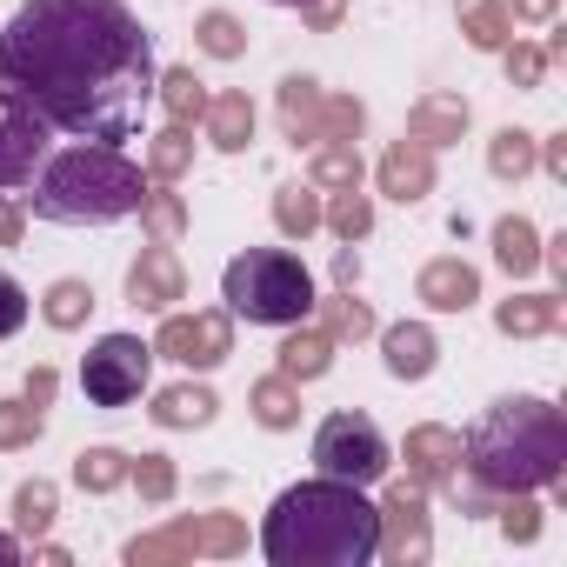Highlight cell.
Wrapping results in <instances>:
<instances>
[{
	"instance_id": "obj_4",
	"label": "cell",
	"mask_w": 567,
	"mask_h": 567,
	"mask_svg": "<svg viewBox=\"0 0 567 567\" xmlns=\"http://www.w3.org/2000/svg\"><path fill=\"white\" fill-rule=\"evenodd\" d=\"M34 214L54 227H114L127 214H141L147 200V174L141 161H127V147H101V141H68L48 147V161L28 181Z\"/></svg>"
},
{
	"instance_id": "obj_1",
	"label": "cell",
	"mask_w": 567,
	"mask_h": 567,
	"mask_svg": "<svg viewBox=\"0 0 567 567\" xmlns=\"http://www.w3.org/2000/svg\"><path fill=\"white\" fill-rule=\"evenodd\" d=\"M0 81L54 134L127 147L154 121L161 61L127 0H21L0 28Z\"/></svg>"
},
{
	"instance_id": "obj_10",
	"label": "cell",
	"mask_w": 567,
	"mask_h": 567,
	"mask_svg": "<svg viewBox=\"0 0 567 567\" xmlns=\"http://www.w3.org/2000/svg\"><path fill=\"white\" fill-rule=\"evenodd\" d=\"M14 560H21V547H14L8 534H0V567H14Z\"/></svg>"
},
{
	"instance_id": "obj_3",
	"label": "cell",
	"mask_w": 567,
	"mask_h": 567,
	"mask_svg": "<svg viewBox=\"0 0 567 567\" xmlns=\"http://www.w3.org/2000/svg\"><path fill=\"white\" fill-rule=\"evenodd\" d=\"M467 467L494 494H540L567 474V414L540 394H507L467 427Z\"/></svg>"
},
{
	"instance_id": "obj_8",
	"label": "cell",
	"mask_w": 567,
	"mask_h": 567,
	"mask_svg": "<svg viewBox=\"0 0 567 567\" xmlns=\"http://www.w3.org/2000/svg\"><path fill=\"white\" fill-rule=\"evenodd\" d=\"M48 147H54V127L34 114L28 94H14L8 81H0V194H8V187H28L34 167L48 161Z\"/></svg>"
},
{
	"instance_id": "obj_11",
	"label": "cell",
	"mask_w": 567,
	"mask_h": 567,
	"mask_svg": "<svg viewBox=\"0 0 567 567\" xmlns=\"http://www.w3.org/2000/svg\"><path fill=\"white\" fill-rule=\"evenodd\" d=\"M267 8H308V0H267Z\"/></svg>"
},
{
	"instance_id": "obj_5",
	"label": "cell",
	"mask_w": 567,
	"mask_h": 567,
	"mask_svg": "<svg viewBox=\"0 0 567 567\" xmlns=\"http://www.w3.org/2000/svg\"><path fill=\"white\" fill-rule=\"evenodd\" d=\"M220 301L247 328H301L315 315V274L288 247H247L220 267Z\"/></svg>"
},
{
	"instance_id": "obj_6",
	"label": "cell",
	"mask_w": 567,
	"mask_h": 567,
	"mask_svg": "<svg viewBox=\"0 0 567 567\" xmlns=\"http://www.w3.org/2000/svg\"><path fill=\"white\" fill-rule=\"evenodd\" d=\"M388 467H394V447H388V434L368 414L341 408V414L321 421V434H315V474L348 481V487H374Z\"/></svg>"
},
{
	"instance_id": "obj_9",
	"label": "cell",
	"mask_w": 567,
	"mask_h": 567,
	"mask_svg": "<svg viewBox=\"0 0 567 567\" xmlns=\"http://www.w3.org/2000/svg\"><path fill=\"white\" fill-rule=\"evenodd\" d=\"M28 315H34V308H28V288H21L14 274H0V341H14V334L28 328Z\"/></svg>"
},
{
	"instance_id": "obj_2",
	"label": "cell",
	"mask_w": 567,
	"mask_h": 567,
	"mask_svg": "<svg viewBox=\"0 0 567 567\" xmlns=\"http://www.w3.org/2000/svg\"><path fill=\"white\" fill-rule=\"evenodd\" d=\"M260 554L274 567H368L381 554V507L348 481H295L260 520Z\"/></svg>"
},
{
	"instance_id": "obj_7",
	"label": "cell",
	"mask_w": 567,
	"mask_h": 567,
	"mask_svg": "<svg viewBox=\"0 0 567 567\" xmlns=\"http://www.w3.org/2000/svg\"><path fill=\"white\" fill-rule=\"evenodd\" d=\"M154 381V348L141 334H101L81 354V394L94 408H134Z\"/></svg>"
}]
</instances>
